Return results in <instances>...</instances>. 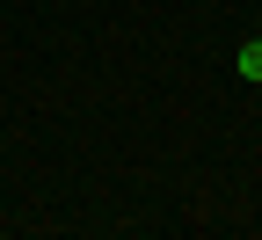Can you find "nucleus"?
Segmentation results:
<instances>
[{
	"label": "nucleus",
	"mask_w": 262,
	"mask_h": 240,
	"mask_svg": "<svg viewBox=\"0 0 262 240\" xmlns=\"http://www.w3.org/2000/svg\"><path fill=\"white\" fill-rule=\"evenodd\" d=\"M241 80H262V37L241 44Z\"/></svg>",
	"instance_id": "obj_1"
}]
</instances>
